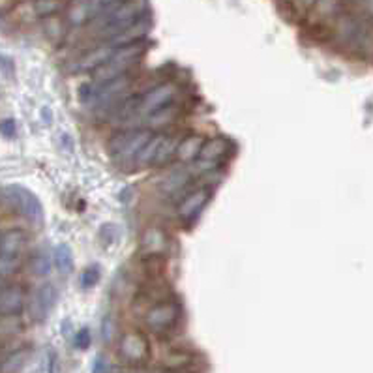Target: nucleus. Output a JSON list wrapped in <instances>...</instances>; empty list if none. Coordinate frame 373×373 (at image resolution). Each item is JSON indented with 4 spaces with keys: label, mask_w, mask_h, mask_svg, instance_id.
<instances>
[{
    "label": "nucleus",
    "mask_w": 373,
    "mask_h": 373,
    "mask_svg": "<svg viewBox=\"0 0 373 373\" xmlns=\"http://www.w3.org/2000/svg\"><path fill=\"white\" fill-rule=\"evenodd\" d=\"M210 199V190L208 188H195L192 192L186 193V197L181 199L176 214L181 219H192L195 218L203 206L206 205V201Z\"/></svg>",
    "instance_id": "6"
},
{
    "label": "nucleus",
    "mask_w": 373,
    "mask_h": 373,
    "mask_svg": "<svg viewBox=\"0 0 373 373\" xmlns=\"http://www.w3.org/2000/svg\"><path fill=\"white\" fill-rule=\"evenodd\" d=\"M21 330H23V321L19 316H0V336L2 338L19 334Z\"/></svg>",
    "instance_id": "26"
},
{
    "label": "nucleus",
    "mask_w": 373,
    "mask_h": 373,
    "mask_svg": "<svg viewBox=\"0 0 373 373\" xmlns=\"http://www.w3.org/2000/svg\"><path fill=\"white\" fill-rule=\"evenodd\" d=\"M26 248V233L23 229H10L0 235V253L23 255Z\"/></svg>",
    "instance_id": "13"
},
{
    "label": "nucleus",
    "mask_w": 373,
    "mask_h": 373,
    "mask_svg": "<svg viewBox=\"0 0 373 373\" xmlns=\"http://www.w3.org/2000/svg\"><path fill=\"white\" fill-rule=\"evenodd\" d=\"M66 6V0H34L33 10L38 17L49 19L55 17L58 12H62Z\"/></svg>",
    "instance_id": "22"
},
{
    "label": "nucleus",
    "mask_w": 373,
    "mask_h": 373,
    "mask_svg": "<svg viewBox=\"0 0 373 373\" xmlns=\"http://www.w3.org/2000/svg\"><path fill=\"white\" fill-rule=\"evenodd\" d=\"M53 257L47 253V251H38L34 253L30 261H28V266H30V272L34 276H49L53 271Z\"/></svg>",
    "instance_id": "21"
},
{
    "label": "nucleus",
    "mask_w": 373,
    "mask_h": 373,
    "mask_svg": "<svg viewBox=\"0 0 373 373\" xmlns=\"http://www.w3.org/2000/svg\"><path fill=\"white\" fill-rule=\"evenodd\" d=\"M181 317V308L174 302H161L145 313V325L154 332H163L173 327Z\"/></svg>",
    "instance_id": "2"
},
{
    "label": "nucleus",
    "mask_w": 373,
    "mask_h": 373,
    "mask_svg": "<svg viewBox=\"0 0 373 373\" xmlns=\"http://www.w3.org/2000/svg\"><path fill=\"white\" fill-rule=\"evenodd\" d=\"M115 2H118V0H100V4H102L103 8L113 6V4H115Z\"/></svg>",
    "instance_id": "34"
},
{
    "label": "nucleus",
    "mask_w": 373,
    "mask_h": 373,
    "mask_svg": "<svg viewBox=\"0 0 373 373\" xmlns=\"http://www.w3.org/2000/svg\"><path fill=\"white\" fill-rule=\"evenodd\" d=\"M53 263H55V266H57L60 274L68 276V274L73 271V253H71L70 246H57L55 253H53Z\"/></svg>",
    "instance_id": "20"
},
{
    "label": "nucleus",
    "mask_w": 373,
    "mask_h": 373,
    "mask_svg": "<svg viewBox=\"0 0 373 373\" xmlns=\"http://www.w3.org/2000/svg\"><path fill=\"white\" fill-rule=\"evenodd\" d=\"M190 181V171L186 169H179L169 173V176L161 184V190L167 193H179L182 192V186H186V182Z\"/></svg>",
    "instance_id": "23"
},
{
    "label": "nucleus",
    "mask_w": 373,
    "mask_h": 373,
    "mask_svg": "<svg viewBox=\"0 0 373 373\" xmlns=\"http://www.w3.org/2000/svg\"><path fill=\"white\" fill-rule=\"evenodd\" d=\"M165 137L163 136H154L150 141L145 145V148H143L141 152H139V156L136 158V163L137 165H152V161H154L156 154H158V148H160L161 141H163Z\"/></svg>",
    "instance_id": "24"
},
{
    "label": "nucleus",
    "mask_w": 373,
    "mask_h": 373,
    "mask_svg": "<svg viewBox=\"0 0 373 373\" xmlns=\"http://www.w3.org/2000/svg\"><path fill=\"white\" fill-rule=\"evenodd\" d=\"M169 240L167 235L161 231L160 227H147L141 235V250L148 257H160L167 251Z\"/></svg>",
    "instance_id": "8"
},
{
    "label": "nucleus",
    "mask_w": 373,
    "mask_h": 373,
    "mask_svg": "<svg viewBox=\"0 0 373 373\" xmlns=\"http://www.w3.org/2000/svg\"><path fill=\"white\" fill-rule=\"evenodd\" d=\"M46 30L51 38H57L62 34V21L57 19V17H49L46 23Z\"/></svg>",
    "instance_id": "29"
},
{
    "label": "nucleus",
    "mask_w": 373,
    "mask_h": 373,
    "mask_svg": "<svg viewBox=\"0 0 373 373\" xmlns=\"http://www.w3.org/2000/svg\"><path fill=\"white\" fill-rule=\"evenodd\" d=\"M92 373H107V362L103 361L102 356H98L94 366H92Z\"/></svg>",
    "instance_id": "32"
},
{
    "label": "nucleus",
    "mask_w": 373,
    "mask_h": 373,
    "mask_svg": "<svg viewBox=\"0 0 373 373\" xmlns=\"http://www.w3.org/2000/svg\"><path fill=\"white\" fill-rule=\"evenodd\" d=\"M17 212L26 216L30 221H42L44 218V208L38 197L23 188H17Z\"/></svg>",
    "instance_id": "11"
},
{
    "label": "nucleus",
    "mask_w": 373,
    "mask_h": 373,
    "mask_svg": "<svg viewBox=\"0 0 373 373\" xmlns=\"http://www.w3.org/2000/svg\"><path fill=\"white\" fill-rule=\"evenodd\" d=\"M0 134L4 137H8V139H12V137H15V122L13 120H4V122H0Z\"/></svg>",
    "instance_id": "31"
},
{
    "label": "nucleus",
    "mask_w": 373,
    "mask_h": 373,
    "mask_svg": "<svg viewBox=\"0 0 373 373\" xmlns=\"http://www.w3.org/2000/svg\"><path fill=\"white\" fill-rule=\"evenodd\" d=\"M28 356H30L28 349H15L13 353L8 354L6 358L0 362V373H19L28 362Z\"/></svg>",
    "instance_id": "17"
},
{
    "label": "nucleus",
    "mask_w": 373,
    "mask_h": 373,
    "mask_svg": "<svg viewBox=\"0 0 373 373\" xmlns=\"http://www.w3.org/2000/svg\"><path fill=\"white\" fill-rule=\"evenodd\" d=\"M205 145V139L201 136H190L186 139H182L176 150V158L181 161H193L195 158H199L201 148Z\"/></svg>",
    "instance_id": "16"
},
{
    "label": "nucleus",
    "mask_w": 373,
    "mask_h": 373,
    "mask_svg": "<svg viewBox=\"0 0 373 373\" xmlns=\"http://www.w3.org/2000/svg\"><path fill=\"white\" fill-rule=\"evenodd\" d=\"M4 283H6V280H0V291H2V287H4Z\"/></svg>",
    "instance_id": "35"
},
{
    "label": "nucleus",
    "mask_w": 373,
    "mask_h": 373,
    "mask_svg": "<svg viewBox=\"0 0 373 373\" xmlns=\"http://www.w3.org/2000/svg\"><path fill=\"white\" fill-rule=\"evenodd\" d=\"M152 131L150 129H136L134 131V136H131V139L128 141V145L122 148V152L116 156L120 161H136V158L139 156V152H141L143 148H145V145H147L150 139H152Z\"/></svg>",
    "instance_id": "14"
},
{
    "label": "nucleus",
    "mask_w": 373,
    "mask_h": 373,
    "mask_svg": "<svg viewBox=\"0 0 373 373\" xmlns=\"http://www.w3.org/2000/svg\"><path fill=\"white\" fill-rule=\"evenodd\" d=\"M147 10V0H120V2H116L115 6L107 8L103 12L100 34L109 42L122 30H126L129 25H134L141 17H145Z\"/></svg>",
    "instance_id": "1"
},
{
    "label": "nucleus",
    "mask_w": 373,
    "mask_h": 373,
    "mask_svg": "<svg viewBox=\"0 0 373 373\" xmlns=\"http://www.w3.org/2000/svg\"><path fill=\"white\" fill-rule=\"evenodd\" d=\"M118 353L129 364H141L148 356V341L139 332H126L120 338Z\"/></svg>",
    "instance_id": "5"
},
{
    "label": "nucleus",
    "mask_w": 373,
    "mask_h": 373,
    "mask_svg": "<svg viewBox=\"0 0 373 373\" xmlns=\"http://www.w3.org/2000/svg\"><path fill=\"white\" fill-rule=\"evenodd\" d=\"M96 282H98V269H89V271L83 272V276H81V285H83L84 289L92 287Z\"/></svg>",
    "instance_id": "30"
},
{
    "label": "nucleus",
    "mask_w": 373,
    "mask_h": 373,
    "mask_svg": "<svg viewBox=\"0 0 373 373\" xmlns=\"http://www.w3.org/2000/svg\"><path fill=\"white\" fill-rule=\"evenodd\" d=\"M176 92L179 89L174 87L173 83H161L141 98V103H139V109H137V115H150L152 111L160 109V107H165L169 103H174V98H176Z\"/></svg>",
    "instance_id": "3"
},
{
    "label": "nucleus",
    "mask_w": 373,
    "mask_h": 373,
    "mask_svg": "<svg viewBox=\"0 0 373 373\" xmlns=\"http://www.w3.org/2000/svg\"><path fill=\"white\" fill-rule=\"evenodd\" d=\"M181 115V107L176 105V103H169L165 107H160V109L152 111L150 115L145 116V126L147 129H161L169 126V124H173L176 118Z\"/></svg>",
    "instance_id": "12"
},
{
    "label": "nucleus",
    "mask_w": 373,
    "mask_h": 373,
    "mask_svg": "<svg viewBox=\"0 0 373 373\" xmlns=\"http://www.w3.org/2000/svg\"><path fill=\"white\" fill-rule=\"evenodd\" d=\"M317 0H287V6L291 8V12L296 13V15H304L308 13Z\"/></svg>",
    "instance_id": "27"
},
{
    "label": "nucleus",
    "mask_w": 373,
    "mask_h": 373,
    "mask_svg": "<svg viewBox=\"0 0 373 373\" xmlns=\"http://www.w3.org/2000/svg\"><path fill=\"white\" fill-rule=\"evenodd\" d=\"M227 145L226 139H221V137H214L210 141H205L203 148H201V154L199 160H206V161H218L219 158H224L227 154Z\"/></svg>",
    "instance_id": "18"
},
{
    "label": "nucleus",
    "mask_w": 373,
    "mask_h": 373,
    "mask_svg": "<svg viewBox=\"0 0 373 373\" xmlns=\"http://www.w3.org/2000/svg\"><path fill=\"white\" fill-rule=\"evenodd\" d=\"M23 266L21 255H4L0 253V280H8Z\"/></svg>",
    "instance_id": "25"
},
{
    "label": "nucleus",
    "mask_w": 373,
    "mask_h": 373,
    "mask_svg": "<svg viewBox=\"0 0 373 373\" xmlns=\"http://www.w3.org/2000/svg\"><path fill=\"white\" fill-rule=\"evenodd\" d=\"M181 141V136L165 137V139L161 141L160 148H158V154H156L152 165H163V163H167L169 160H173V156H176V150H179Z\"/></svg>",
    "instance_id": "19"
},
{
    "label": "nucleus",
    "mask_w": 373,
    "mask_h": 373,
    "mask_svg": "<svg viewBox=\"0 0 373 373\" xmlns=\"http://www.w3.org/2000/svg\"><path fill=\"white\" fill-rule=\"evenodd\" d=\"M341 12V0H317L313 8L309 10V25L317 26L327 25L328 21H338Z\"/></svg>",
    "instance_id": "9"
},
{
    "label": "nucleus",
    "mask_w": 373,
    "mask_h": 373,
    "mask_svg": "<svg viewBox=\"0 0 373 373\" xmlns=\"http://www.w3.org/2000/svg\"><path fill=\"white\" fill-rule=\"evenodd\" d=\"M150 26H152V19H150L148 15H145V17H141L137 23L129 25L126 30H122L118 36H115V38L109 39V42H105V44H109V46L113 47H124L131 46V44H139V42L148 34Z\"/></svg>",
    "instance_id": "7"
},
{
    "label": "nucleus",
    "mask_w": 373,
    "mask_h": 373,
    "mask_svg": "<svg viewBox=\"0 0 373 373\" xmlns=\"http://www.w3.org/2000/svg\"><path fill=\"white\" fill-rule=\"evenodd\" d=\"M49 373H58V358L55 353L49 356Z\"/></svg>",
    "instance_id": "33"
},
{
    "label": "nucleus",
    "mask_w": 373,
    "mask_h": 373,
    "mask_svg": "<svg viewBox=\"0 0 373 373\" xmlns=\"http://www.w3.org/2000/svg\"><path fill=\"white\" fill-rule=\"evenodd\" d=\"M26 306V291L21 283H4L0 291V316H19Z\"/></svg>",
    "instance_id": "4"
},
{
    "label": "nucleus",
    "mask_w": 373,
    "mask_h": 373,
    "mask_svg": "<svg viewBox=\"0 0 373 373\" xmlns=\"http://www.w3.org/2000/svg\"><path fill=\"white\" fill-rule=\"evenodd\" d=\"M91 341H92V336H91V330L89 328H81L78 334H75V347L78 349H89L91 347Z\"/></svg>",
    "instance_id": "28"
},
{
    "label": "nucleus",
    "mask_w": 373,
    "mask_h": 373,
    "mask_svg": "<svg viewBox=\"0 0 373 373\" xmlns=\"http://www.w3.org/2000/svg\"><path fill=\"white\" fill-rule=\"evenodd\" d=\"M116 51V47L109 46V44H105L102 47H96V49H92V51L84 53L83 57L79 58L75 66H73V70L75 71H94L98 70L100 66H103L111 57H113V53Z\"/></svg>",
    "instance_id": "10"
},
{
    "label": "nucleus",
    "mask_w": 373,
    "mask_h": 373,
    "mask_svg": "<svg viewBox=\"0 0 373 373\" xmlns=\"http://www.w3.org/2000/svg\"><path fill=\"white\" fill-rule=\"evenodd\" d=\"M25 309L34 322H42L47 317V313H49L51 306L44 300V296H42V293H39L38 287H36L30 295H26Z\"/></svg>",
    "instance_id": "15"
},
{
    "label": "nucleus",
    "mask_w": 373,
    "mask_h": 373,
    "mask_svg": "<svg viewBox=\"0 0 373 373\" xmlns=\"http://www.w3.org/2000/svg\"><path fill=\"white\" fill-rule=\"evenodd\" d=\"M163 373H173V372H163Z\"/></svg>",
    "instance_id": "36"
}]
</instances>
